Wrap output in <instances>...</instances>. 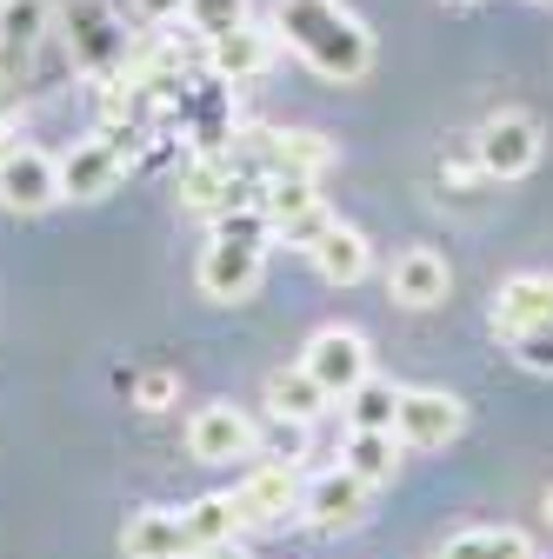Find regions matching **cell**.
<instances>
[{"mask_svg":"<svg viewBox=\"0 0 553 559\" xmlns=\"http://www.w3.org/2000/svg\"><path fill=\"white\" fill-rule=\"evenodd\" d=\"M273 34H281L320 81H361L374 67V34L340 0H273Z\"/></svg>","mask_w":553,"mask_h":559,"instance_id":"cell-1","label":"cell"},{"mask_svg":"<svg viewBox=\"0 0 553 559\" xmlns=\"http://www.w3.org/2000/svg\"><path fill=\"white\" fill-rule=\"evenodd\" d=\"M473 160H480V174L487 180H520V174H533L540 167V120L533 114H494L487 127L473 133Z\"/></svg>","mask_w":553,"mask_h":559,"instance_id":"cell-2","label":"cell"},{"mask_svg":"<svg viewBox=\"0 0 553 559\" xmlns=\"http://www.w3.org/2000/svg\"><path fill=\"white\" fill-rule=\"evenodd\" d=\"M301 367L327 386V400H348L367 373H374V354H367V333H354V326H320L314 340H307V354H301Z\"/></svg>","mask_w":553,"mask_h":559,"instance_id":"cell-3","label":"cell"},{"mask_svg":"<svg viewBox=\"0 0 553 559\" xmlns=\"http://www.w3.org/2000/svg\"><path fill=\"white\" fill-rule=\"evenodd\" d=\"M267 273V240H234V234H214L200 253V294L207 300H247Z\"/></svg>","mask_w":553,"mask_h":559,"instance_id":"cell-4","label":"cell"},{"mask_svg":"<svg viewBox=\"0 0 553 559\" xmlns=\"http://www.w3.org/2000/svg\"><path fill=\"white\" fill-rule=\"evenodd\" d=\"M60 27H67V47H74V67H87V74H107V67L127 53L114 0H67Z\"/></svg>","mask_w":553,"mask_h":559,"instance_id":"cell-5","label":"cell"},{"mask_svg":"<svg viewBox=\"0 0 553 559\" xmlns=\"http://www.w3.org/2000/svg\"><path fill=\"white\" fill-rule=\"evenodd\" d=\"M187 453L207 460V466H234V460L260 453V427H254L240 406L214 400V406H200V413L187 419Z\"/></svg>","mask_w":553,"mask_h":559,"instance_id":"cell-6","label":"cell"},{"mask_svg":"<svg viewBox=\"0 0 553 559\" xmlns=\"http://www.w3.org/2000/svg\"><path fill=\"white\" fill-rule=\"evenodd\" d=\"M460 427H467V406H460L454 393L400 386V413H393L400 447H447V440H460Z\"/></svg>","mask_w":553,"mask_h":559,"instance_id":"cell-7","label":"cell"},{"mask_svg":"<svg viewBox=\"0 0 553 559\" xmlns=\"http://www.w3.org/2000/svg\"><path fill=\"white\" fill-rule=\"evenodd\" d=\"M367 493H374V486H367L354 466H327L320 479H307V493H301V520H307V526H320V533L361 526V520H367Z\"/></svg>","mask_w":553,"mask_h":559,"instance_id":"cell-8","label":"cell"},{"mask_svg":"<svg viewBox=\"0 0 553 559\" xmlns=\"http://www.w3.org/2000/svg\"><path fill=\"white\" fill-rule=\"evenodd\" d=\"M127 167V147H120V133H94L81 140L74 154L60 160V200H101Z\"/></svg>","mask_w":553,"mask_h":559,"instance_id":"cell-9","label":"cell"},{"mask_svg":"<svg viewBox=\"0 0 553 559\" xmlns=\"http://www.w3.org/2000/svg\"><path fill=\"white\" fill-rule=\"evenodd\" d=\"M540 326H553V273H514L494 294V333L501 340H527Z\"/></svg>","mask_w":553,"mask_h":559,"instance_id":"cell-10","label":"cell"},{"mask_svg":"<svg viewBox=\"0 0 553 559\" xmlns=\"http://www.w3.org/2000/svg\"><path fill=\"white\" fill-rule=\"evenodd\" d=\"M301 473H294V460H260L240 486H234V500H240V513L247 520H287V513H301Z\"/></svg>","mask_w":553,"mask_h":559,"instance_id":"cell-11","label":"cell"},{"mask_svg":"<svg viewBox=\"0 0 553 559\" xmlns=\"http://www.w3.org/2000/svg\"><path fill=\"white\" fill-rule=\"evenodd\" d=\"M60 200V160L21 147L8 167H0V206H14V214H47Z\"/></svg>","mask_w":553,"mask_h":559,"instance_id":"cell-12","label":"cell"},{"mask_svg":"<svg viewBox=\"0 0 553 559\" xmlns=\"http://www.w3.org/2000/svg\"><path fill=\"white\" fill-rule=\"evenodd\" d=\"M447 287H454V273H447V260H440L434 247H407V253L387 266V294H393L400 307H440Z\"/></svg>","mask_w":553,"mask_h":559,"instance_id":"cell-13","label":"cell"},{"mask_svg":"<svg viewBox=\"0 0 553 559\" xmlns=\"http://www.w3.org/2000/svg\"><path fill=\"white\" fill-rule=\"evenodd\" d=\"M120 552H127V559H200V546H193L187 520H180V513H161V507L127 520Z\"/></svg>","mask_w":553,"mask_h":559,"instance_id":"cell-14","label":"cell"},{"mask_svg":"<svg viewBox=\"0 0 553 559\" xmlns=\"http://www.w3.org/2000/svg\"><path fill=\"white\" fill-rule=\"evenodd\" d=\"M273 40H281V34H267V27L240 21L234 34L207 40V60H214V74H221V81H260L267 67H273Z\"/></svg>","mask_w":553,"mask_h":559,"instance_id":"cell-15","label":"cell"},{"mask_svg":"<svg viewBox=\"0 0 553 559\" xmlns=\"http://www.w3.org/2000/svg\"><path fill=\"white\" fill-rule=\"evenodd\" d=\"M307 253H314V266L333 280V287H354V280H367V266H374L367 234H361V227H340V221H333V227H327Z\"/></svg>","mask_w":553,"mask_h":559,"instance_id":"cell-16","label":"cell"},{"mask_svg":"<svg viewBox=\"0 0 553 559\" xmlns=\"http://www.w3.org/2000/svg\"><path fill=\"white\" fill-rule=\"evenodd\" d=\"M180 520H187V533H193V546H200V552H207V546H227V539L247 526V513H240V500H234V493H207V500L180 507Z\"/></svg>","mask_w":553,"mask_h":559,"instance_id":"cell-17","label":"cell"},{"mask_svg":"<svg viewBox=\"0 0 553 559\" xmlns=\"http://www.w3.org/2000/svg\"><path fill=\"white\" fill-rule=\"evenodd\" d=\"M440 559H533V539L514 526H467L440 546Z\"/></svg>","mask_w":553,"mask_h":559,"instance_id":"cell-18","label":"cell"},{"mask_svg":"<svg viewBox=\"0 0 553 559\" xmlns=\"http://www.w3.org/2000/svg\"><path fill=\"white\" fill-rule=\"evenodd\" d=\"M340 406H348V427L354 433H393V413H400V386L393 380H361L348 400H340Z\"/></svg>","mask_w":553,"mask_h":559,"instance_id":"cell-19","label":"cell"},{"mask_svg":"<svg viewBox=\"0 0 553 559\" xmlns=\"http://www.w3.org/2000/svg\"><path fill=\"white\" fill-rule=\"evenodd\" d=\"M267 406L281 413V419H301V427H307V419L327 406V386H320L307 367H287V373H273V380H267Z\"/></svg>","mask_w":553,"mask_h":559,"instance_id":"cell-20","label":"cell"},{"mask_svg":"<svg viewBox=\"0 0 553 559\" xmlns=\"http://www.w3.org/2000/svg\"><path fill=\"white\" fill-rule=\"evenodd\" d=\"M340 466H354L367 486H387L393 466H400V433H348V453H340Z\"/></svg>","mask_w":553,"mask_h":559,"instance_id":"cell-21","label":"cell"},{"mask_svg":"<svg viewBox=\"0 0 553 559\" xmlns=\"http://www.w3.org/2000/svg\"><path fill=\"white\" fill-rule=\"evenodd\" d=\"M180 21H187L200 40H221V34H234L240 21H254V0H187Z\"/></svg>","mask_w":553,"mask_h":559,"instance_id":"cell-22","label":"cell"},{"mask_svg":"<svg viewBox=\"0 0 553 559\" xmlns=\"http://www.w3.org/2000/svg\"><path fill=\"white\" fill-rule=\"evenodd\" d=\"M47 27V0H0V34H8V40H34Z\"/></svg>","mask_w":553,"mask_h":559,"instance_id":"cell-23","label":"cell"},{"mask_svg":"<svg viewBox=\"0 0 553 559\" xmlns=\"http://www.w3.org/2000/svg\"><path fill=\"white\" fill-rule=\"evenodd\" d=\"M327 227H333V214H327V200H314L307 214H294V221H281V227H273V240H287V247H314V240H320Z\"/></svg>","mask_w":553,"mask_h":559,"instance_id":"cell-24","label":"cell"},{"mask_svg":"<svg viewBox=\"0 0 553 559\" xmlns=\"http://www.w3.org/2000/svg\"><path fill=\"white\" fill-rule=\"evenodd\" d=\"M514 354H520V367H533V373H553V326H540V333L514 340Z\"/></svg>","mask_w":553,"mask_h":559,"instance_id":"cell-25","label":"cell"},{"mask_svg":"<svg viewBox=\"0 0 553 559\" xmlns=\"http://www.w3.org/2000/svg\"><path fill=\"white\" fill-rule=\"evenodd\" d=\"M133 393H141V406H167L174 400V380L167 373H141V386H133Z\"/></svg>","mask_w":553,"mask_h":559,"instance_id":"cell-26","label":"cell"},{"mask_svg":"<svg viewBox=\"0 0 553 559\" xmlns=\"http://www.w3.org/2000/svg\"><path fill=\"white\" fill-rule=\"evenodd\" d=\"M133 8H141L148 21H174V14L187 8V0H133Z\"/></svg>","mask_w":553,"mask_h":559,"instance_id":"cell-27","label":"cell"},{"mask_svg":"<svg viewBox=\"0 0 553 559\" xmlns=\"http://www.w3.org/2000/svg\"><path fill=\"white\" fill-rule=\"evenodd\" d=\"M14 154H21V127H14V120H0V167H8Z\"/></svg>","mask_w":553,"mask_h":559,"instance_id":"cell-28","label":"cell"},{"mask_svg":"<svg viewBox=\"0 0 553 559\" xmlns=\"http://www.w3.org/2000/svg\"><path fill=\"white\" fill-rule=\"evenodd\" d=\"M200 559H247V552H240V546H234V539H227V546H207V552H200Z\"/></svg>","mask_w":553,"mask_h":559,"instance_id":"cell-29","label":"cell"},{"mask_svg":"<svg viewBox=\"0 0 553 559\" xmlns=\"http://www.w3.org/2000/svg\"><path fill=\"white\" fill-rule=\"evenodd\" d=\"M546 520H553V493H546Z\"/></svg>","mask_w":553,"mask_h":559,"instance_id":"cell-30","label":"cell"},{"mask_svg":"<svg viewBox=\"0 0 553 559\" xmlns=\"http://www.w3.org/2000/svg\"><path fill=\"white\" fill-rule=\"evenodd\" d=\"M454 8H467V0H454Z\"/></svg>","mask_w":553,"mask_h":559,"instance_id":"cell-31","label":"cell"}]
</instances>
